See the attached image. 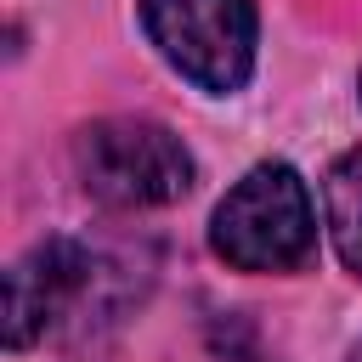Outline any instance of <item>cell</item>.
<instances>
[{"label":"cell","mask_w":362,"mask_h":362,"mask_svg":"<svg viewBox=\"0 0 362 362\" xmlns=\"http://www.w3.org/2000/svg\"><path fill=\"white\" fill-rule=\"evenodd\" d=\"M85 272H90V255L74 238H45L23 260H11V272H6V345L11 351L34 345L74 305V294L85 288Z\"/></svg>","instance_id":"cell-4"},{"label":"cell","mask_w":362,"mask_h":362,"mask_svg":"<svg viewBox=\"0 0 362 362\" xmlns=\"http://www.w3.org/2000/svg\"><path fill=\"white\" fill-rule=\"evenodd\" d=\"M79 187L113 209H158L187 198L192 187V153L175 130L153 119H96L74 141Z\"/></svg>","instance_id":"cell-2"},{"label":"cell","mask_w":362,"mask_h":362,"mask_svg":"<svg viewBox=\"0 0 362 362\" xmlns=\"http://www.w3.org/2000/svg\"><path fill=\"white\" fill-rule=\"evenodd\" d=\"M141 28L158 57L209 96H232L255 74V0H141Z\"/></svg>","instance_id":"cell-3"},{"label":"cell","mask_w":362,"mask_h":362,"mask_svg":"<svg viewBox=\"0 0 362 362\" xmlns=\"http://www.w3.org/2000/svg\"><path fill=\"white\" fill-rule=\"evenodd\" d=\"M351 362H362V345H356V351H351Z\"/></svg>","instance_id":"cell-6"},{"label":"cell","mask_w":362,"mask_h":362,"mask_svg":"<svg viewBox=\"0 0 362 362\" xmlns=\"http://www.w3.org/2000/svg\"><path fill=\"white\" fill-rule=\"evenodd\" d=\"M209 243L238 272H294V266H305L311 249H317V215H311V192H305L300 170L283 164V158L255 164L215 204Z\"/></svg>","instance_id":"cell-1"},{"label":"cell","mask_w":362,"mask_h":362,"mask_svg":"<svg viewBox=\"0 0 362 362\" xmlns=\"http://www.w3.org/2000/svg\"><path fill=\"white\" fill-rule=\"evenodd\" d=\"M322 209H328V238H334L345 272L362 283V147L334 158V170L322 181Z\"/></svg>","instance_id":"cell-5"}]
</instances>
